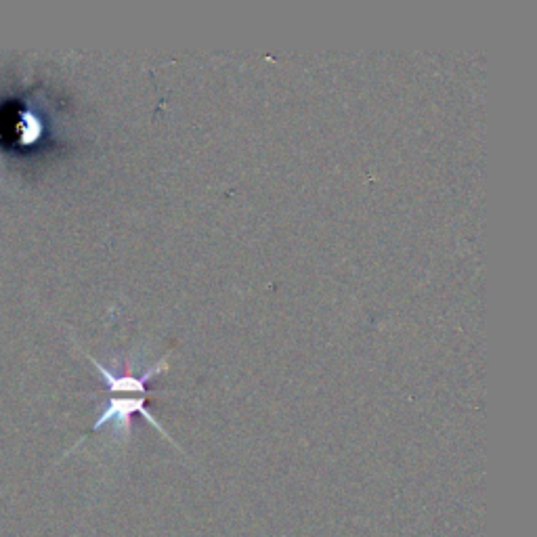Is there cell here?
I'll return each instance as SVG.
<instances>
[{"instance_id": "obj_1", "label": "cell", "mask_w": 537, "mask_h": 537, "mask_svg": "<svg viewBox=\"0 0 537 537\" xmlns=\"http://www.w3.org/2000/svg\"><path fill=\"white\" fill-rule=\"evenodd\" d=\"M135 414H141L149 424H154L166 439H170L168 433L162 428V424L147 412L145 395H137V397L135 395H128V397L112 395L110 401H107V405H105V410L95 420L93 431H99V428H103V426H112L114 435L128 437L131 435V418Z\"/></svg>"}]
</instances>
